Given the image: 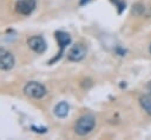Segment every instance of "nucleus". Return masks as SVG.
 <instances>
[{
	"label": "nucleus",
	"mask_w": 151,
	"mask_h": 140,
	"mask_svg": "<svg viewBox=\"0 0 151 140\" xmlns=\"http://www.w3.org/2000/svg\"><path fill=\"white\" fill-rule=\"evenodd\" d=\"M94 125H96V119L93 115L91 114H86V115H83L80 116L77 122H76V126H74V131L78 135L80 136H84L86 134H88L93 128H94Z\"/></svg>",
	"instance_id": "nucleus-1"
},
{
	"label": "nucleus",
	"mask_w": 151,
	"mask_h": 140,
	"mask_svg": "<svg viewBox=\"0 0 151 140\" xmlns=\"http://www.w3.org/2000/svg\"><path fill=\"white\" fill-rule=\"evenodd\" d=\"M24 94L32 99H41L46 94V88L38 81H29L24 87Z\"/></svg>",
	"instance_id": "nucleus-2"
},
{
	"label": "nucleus",
	"mask_w": 151,
	"mask_h": 140,
	"mask_svg": "<svg viewBox=\"0 0 151 140\" xmlns=\"http://www.w3.org/2000/svg\"><path fill=\"white\" fill-rule=\"evenodd\" d=\"M86 53H87V48L85 47V45H83V44H76L68 51V53H67V60L73 61V62H78V61H80V60H83L85 58Z\"/></svg>",
	"instance_id": "nucleus-3"
},
{
	"label": "nucleus",
	"mask_w": 151,
	"mask_h": 140,
	"mask_svg": "<svg viewBox=\"0 0 151 140\" xmlns=\"http://www.w3.org/2000/svg\"><path fill=\"white\" fill-rule=\"evenodd\" d=\"M14 56L11 52H8L5 48L0 47V69L2 71H9L14 66Z\"/></svg>",
	"instance_id": "nucleus-4"
},
{
	"label": "nucleus",
	"mask_w": 151,
	"mask_h": 140,
	"mask_svg": "<svg viewBox=\"0 0 151 140\" xmlns=\"http://www.w3.org/2000/svg\"><path fill=\"white\" fill-rule=\"evenodd\" d=\"M27 45L29 46V48L32 51H34L38 54H41V53H44L46 51V42H45L44 38L42 36H39V35L31 36L27 40Z\"/></svg>",
	"instance_id": "nucleus-5"
},
{
	"label": "nucleus",
	"mask_w": 151,
	"mask_h": 140,
	"mask_svg": "<svg viewBox=\"0 0 151 140\" xmlns=\"http://www.w3.org/2000/svg\"><path fill=\"white\" fill-rule=\"evenodd\" d=\"M35 0H19L15 4V9L22 15H29L35 8Z\"/></svg>",
	"instance_id": "nucleus-6"
},
{
	"label": "nucleus",
	"mask_w": 151,
	"mask_h": 140,
	"mask_svg": "<svg viewBox=\"0 0 151 140\" xmlns=\"http://www.w3.org/2000/svg\"><path fill=\"white\" fill-rule=\"evenodd\" d=\"M55 38H57V40H58V42H59L60 52H59V54L57 55V58H54V59H53V61H54V60H57V59H59V58L61 56V54H63V52H64V48H65V47L71 42V36H70L67 33L61 32V31L55 32Z\"/></svg>",
	"instance_id": "nucleus-7"
},
{
	"label": "nucleus",
	"mask_w": 151,
	"mask_h": 140,
	"mask_svg": "<svg viewBox=\"0 0 151 140\" xmlns=\"http://www.w3.org/2000/svg\"><path fill=\"white\" fill-rule=\"evenodd\" d=\"M68 109H70V107H68L67 102L61 101V102H59V104L55 106V108H54V114H55L58 118H65V116L68 114Z\"/></svg>",
	"instance_id": "nucleus-8"
},
{
	"label": "nucleus",
	"mask_w": 151,
	"mask_h": 140,
	"mask_svg": "<svg viewBox=\"0 0 151 140\" xmlns=\"http://www.w3.org/2000/svg\"><path fill=\"white\" fill-rule=\"evenodd\" d=\"M139 104H140L142 108L149 115H151V95H143V96H140Z\"/></svg>",
	"instance_id": "nucleus-9"
},
{
	"label": "nucleus",
	"mask_w": 151,
	"mask_h": 140,
	"mask_svg": "<svg viewBox=\"0 0 151 140\" xmlns=\"http://www.w3.org/2000/svg\"><path fill=\"white\" fill-rule=\"evenodd\" d=\"M112 1L118 6V8H119V9H118V13H122V11L125 8V4H124L123 1H119V0H112Z\"/></svg>",
	"instance_id": "nucleus-10"
},
{
	"label": "nucleus",
	"mask_w": 151,
	"mask_h": 140,
	"mask_svg": "<svg viewBox=\"0 0 151 140\" xmlns=\"http://www.w3.org/2000/svg\"><path fill=\"white\" fill-rule=\"evenodd\" d=\"M87 1H88V0H81V1H80V4L83 5V4H85V2H87Z\"/></svg>",
	"instance_id": "nucleus-11"
},
{
	"label": "nucleus",
	"mask_w": 151,
	"mask_h": 140,
	"mask_svg": "<svg viewBox=\"0 0 151 140\" xmlns=\"http://www.w3.org/2000/svg\"><path fill=\"white\" fill-rule=\"evenodd\" d=\"M147 88H149V89H150V91H151V82H150V84H149V85H147Z\"/></svg>",
	"instance_id": "nucleus-12"
},
{
	"label": "nucleus",
	"mask_w": 151,
	"mask_h": 140,
	"mask_svg": "<svg viewBox=\"0 0 151 140\" xmlns=\"http://www.w3.org/2000/svg\"><path fill=\"white\" fill-rule=\"evenodd\" d=\"M149 51H150V53H151V45H150V47H149Z\"/></svg>",
	"instance_id": "nucleus-13"
}]
</instances>
